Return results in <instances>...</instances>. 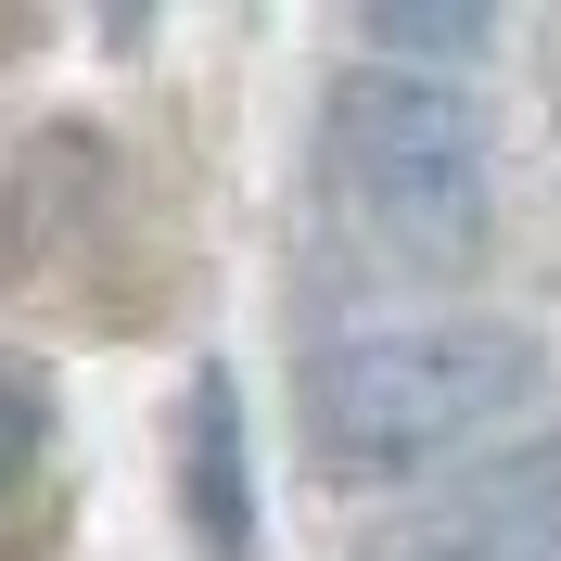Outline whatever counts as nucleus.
Instances as JSON below:
<instances>
[{"instance_id":"7ed1b4c3","label":"nucleus","mask_w":561,"mask_h":561,"mask_svg":"<svg viewBox=\"0 0 561 561\" xmlns=\"http://www.w3.org/2000/svg\"><path fill=\"white\" fill-rule=\"evenodd\" d=\"M370 561H561V434L497 447L472 472H447L434 497H409Z\"/></svg>"},{"instance_id":"39448f33","label":"nucleus","mask_w":561,"mask_h":561,"mask_svg":"<svg viewBox=\"0 0 561 561\" xmlns=\"http://www.w3.org/2000/svg\"><path fill=\"white\" fill-rule=\"evenodd\" d=\"M38 421H51V409H38V383H26V370H0V497L26 485V459H38Z\"/></svg>"},{"instance_id":"20e7f679","label":"nucleus","mask_w":561,"mask_h":561,"mask_svg":"<svg viewBox=\"0 0 561 561\" xmlns=\"http://www.w3.org/2000/svg\"><path fill=\"white\" fill-rule=\"evenodd\" d=\"M179 485H192V524L217 561L255 549V497H243V409H230V370L192 383V434H179Z\"/></svg>"},{"instance_id":"f03ea898","label":"nucleus","mask_w":561,"mask_h":561,"mask_svg":"<svg viewBox=\"0 0 561 561\" xmlns=\"http://www.w3.org/2000/svg\"><path fill=\"white\" fill-rule=\"evenodd\" d=\"M319 179H332L345 230L396 268H472L497 230L485 103L434 65H357L319 115Z\"/></svg>"},{"instance_id":"f257e3e1","label":"nucleus","mask_w":561,"mask_h":561,"mask_svg":"<svg viewBox=\"0 0 561 561\" xmlns=\"http://www.w3.org/2000/svg\"><path fill=\"white\" fill-rule=\"evenodd\" d=\"M536 396V345L511 319H370L307 357V434L357 485L447 472Z\"/></svg>"}]
</instances>
